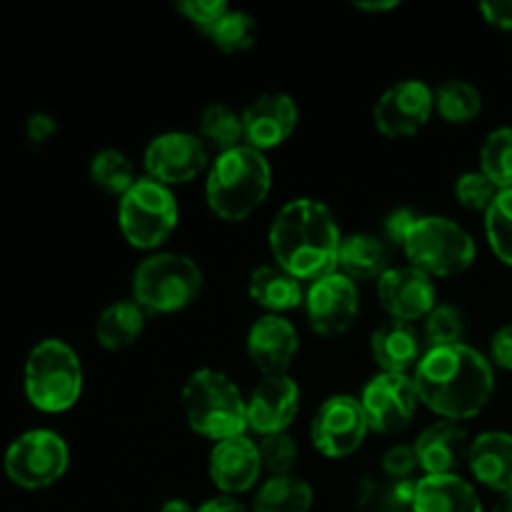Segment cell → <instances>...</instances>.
I'll list each match as a JSON object with an SVG mask.
<instances>
[{
	"label": "cell",
	"instance_id": "8d00e7d4",
	"mask_svg": "<svg viewBox=\"0 0 512 512\" xmlns=\"http://www.w3.org/2000/svg\"><path fill=\"white\" fill-rule=\"evenodd\" d=\"M180 15L190 20L198 30L208 33L220 18L230 10V5L225 0H183V3L175 5Z\"/></svg>",
	"mask_w": 512,
	"mask_h": 512
},
{
	"label": "cell",
	"instance_id": "44dd1931",
	"mask_svg": "<svg viewBox=\"0 0 512 512\" xmlns=\"http://www.w3.org/2000/svg\"><path fill=\"white\" fill-rule=\"evenodd\" d=\"M468 468L478 483L495 493L512 490V435L503 430H488L473 438L468 453Z\"/></svg>",
	"mask_w": 512,
	"mask_h": 512
},
{
	"label": "cell",
	"instance_id": "30bf717a",
	"mask_svg": "<svg viewBox=\"0 0 512 512\" xmlns=\"http://www.w3.org/2000/svg\"><path fill=\"white\" fill-rule=\"evenodd\" d=\"M370 433L368 418L355 395H330L310 420V443L330 460L358 453Z\"/></svg>",
	"mask_w": 512,
	"mask_h": 512
},
{
	"label": "cell",
	"instance_id": "7c38bea8",
	"mask_svg": "<svg viewBox=\"0 0 512 512\" xmlns=\"http://www.w3.org/2000/svg\"><path fill=\"white\" fill-rule=\"evenodd\" d=\"M433 113L435 90L425 80L408 78L380 95L373 108V123L385 138H410L430 123Z\"/></svg>",
	"mask_w": 512,
	"mask_h": 512
},
{
	"label": "cell",
	"instance_id": "4316f807",
	"mask_svg": "<svg viewBox=\"0 0 512 512\" xmlns=\"http://www.w3.org/2000/svg\"><path fill=\"white\" fill-rule=\"evenodd\" d=\"M313 488L298 475H270L253 498V512H310Z\"/></svg>",
	"mask_w": 512,
	"mask_h": 512
},
{
	"label": "cell",
	"instance_id": "3957f363",
	"mask_svg": "<svg viewBox=\"0 0 512 512\" xmlns=\"http://www.w3.org/2000/svg\"><path fill=\"white\" fill-rule=\"evenodd\" d=\"M273 188V168L260 150L250 145L225 150L210 160L205 200L213 215L225 223L248 220Z\"/></svg>",
	"mask_w": 512,
	"mask_h": 512
},
{
	"label": "cell",
	"instance_id": "f546056e",
	"mask_svg": "<svg viewBox=\"0 0 512 512\" xmlns=\"http://www.w3.org/2000/svg\"><path fill=\"white\" fill-rule=\"evenodd\" d=\"M90 180L98 190L108 195H118L123 198L135 183H138V175H135V165L123 150L105 148L98 150L90 160Z\"/></svg>",
	"mask_w": 512,
	"mask_h": 512
},
{
	"label": "cell",
	"instance_id": "5b68a950",
	"mask_svg": "<svg viewBox=\"0 0 512 512\" xmlns=\"http://www.w3.org/2000/svg\"><path fill=\"white\" fill-rule=\"evenodd\" d=\"M130 290L145 313L173 315L200 298L203 270L190 255L158 250L135 268Z\"/></svg>",
	"mask_w": 512,
	"mask_h": 512
},
{
	"label": "cell",
	"instance_id": "e0dca14e",
	"mask_svg": "<svg viewBox=\"0 0 512 512\" xmlns=\"http://www.w3.org/2000/svg\"><path fill=\"white\" fill-rule=\"evenodd\" d=\"M300 410V385L290 375L263 378L248 395V430L265 435L288 433Z\"/></svg>",
	"mask_w": 512,
	"mask_h": 512
},
{
	"label": "cell",
	"instance_id": "603a6c76",
	"mask_svg": "<svg viewBox=\"0 0 512 512\" xmlns=\"http://www.w3.org/2000/svg\"><path fill=\"white\" fill-rule=\"evenodd\" d=\"M413 512H483L478 493L468 480L455 475H423L418 480Z\"/></svg>",
	"mask_w": 512,
	"mask_h": 512
},
{
	"label": "cell",
	"instance_id": "8fae6325",
	"mask_svg": "<svg viewBox=\"0 0 512 512\" xmlns=\"http://www.w3.org/2000/svg\"><path fill=\"white\" fill-rule=\"evenodd\" d=\"M145 178L173 188L185 185L198 178L210 168L208 145L200 135L185 133V130H168L155 135L143 153Z\"/></svg>",
	"mask_w": 512,
	"mask_h": 512
},
{
	"label": "cell",
	"instance_id": "7402d4cb",
	"mask_svg": "<svg viewBox=\"0 0 512 512\" xmlns=\"http://www.w3.org/2000/svg\"><path fill=\"white\" fill-rule=\"evenodd\" d=\"M370 355L380 373H408L410 368H418L425 350L413 325L388 320L370 335Z\"/></svg>",
	"mask_w": 512,
	"mask_h": 512
},
{
	"label": "cell",
	"instance_id": "6da1fadb",
	"mask_svg": "<svg viewBox=\"0 0 512 512\" xmlns=\"http://www.w3.org/2000/svg\"><path fill=\"white\" fill-rule=\"evenodd\" d=\"M413 380L420 403L453 423L483 413L495 393L493 363L465 343L425 350Z\"/></svg>",
	"mask_w": 512,
	"mask_h": 512
},
{
	"label": "cell",
	"instance_id": "bcb514c9",
	"mask_svg": "<svg viewBox=\"0 0 512 512\" xmlns=\"http://www.w3.org/2000/svg\"><path fill=\"white\" fill-rule=\"evenodd\" d=\"M493 512H512V490H510V493L500 495V500L495 503Z\"/></svg>",
	"mask_w": 512,
	"mask_h": 512
},
{
	"label": "cell",
	"instance_id": "d6986e66",
	"mask_svg": "<svg viewBox=\"0 0 512 512\" xmlns=\"http://www.w3.org/2000/svg\"><path fill=\"white\" fill-rule=\"evenodd\" d=\"M263 473L258 443L240 435V438L220 440L213 445L208 458V475L215 488L223 495H243L258 485Z\"/></svg>",
	"mask_w": 512,
	"mask_h": 512
},
{
	"label": "cell",
	"instance_id": "277c9868",
	"mask_svg": "<svg viewBox=\"0 0 512 512\" xmlns=\"http://www.w3.org/2000/svg\"><path fill=\"white\" fill-rule=\"evenodd\" d=\"M180 405L190 430L215 443L248 433V398L223 370L200 368L188 375Z\"/></svg>",
	"mask_w": 512,
	"mask_h": 512
},
{
	"label": "cell",
	"instance_id": "83f0119b",
	"mask_svg": "<svg viewBox=\"0 0 512 512\" xmlns=\"http://www.w3.org/2000/svg\"><path fill=\"white\" fill-rule=\"evenodd\" d=\"M198 135L208 148L215 153H225L245 145V130H243V115L235 113L233 108L223 103H210L208 108L200 113L198 120Z\"/></svg>",
	"mask_w": 512,
	"mask_h": 512
},
{
	"label": "cell",
	"instance_id": "ee69618b",
	"mask_svg": "<svg viewBox=\"0 0 512 512\" xmlns=\"http://www.w3.org/2000/svg\"><path fill=\"white\" fill-rule=\"evenodd\" d=\"M398 0H385V3H375V0H360L353 3L355 10H363V13H390V10L398 8Z\"/></svg>",
	"mask_w": 512,
	"mask_h": 512
},
{
	"label": "cell",
	"instance_id": "2e32d148",
	"mask_svg": "<svg viewBox=\"0 0 512 512\" xmlns=\"http://www.w3.org/2000/svg\"><path fill=\"white\" fill-rule=\"evenodd\" d=\"M245 145L260 150L280 148L295 133L300 120L298 103L288 93H263L243 110Z\"/></svg>",
	"mask_w": 512,
	"mask_h": 512
},
{
	"label": "cell",
	"instance_id": "d6a6232c",
	"mask_svg": "<svg viewBox=\"0 0 512 512\" xmlns=\"http://www.w3.org/2000/svg\"><path fill=\"white\" fill-rule=\"evenodd\" d=\"M485 235L495 258L512 268V188L495 195L485 213Z\"/></svg>",
	"mask_w": 512,
	"mask_h": 512
},
{
	"label": "cell",
	"instance_id": "f1b7e54d",
	"mask_svg": "<svg viewBox=\"0 0 512 512\" xmlns=\"http://www.w3.org/2000/svg\"><path fill=\"white\" fill-rule=\"evenodd\" d=\"M435 110L450 125L473 123L483 113V95L468 80H445L435 90Z\"/></svg>",
	"mask_w": 512,
	"mask_h": 512
},
{
	"label": "cell",
	"instance_id": "f35d334b",
	"mask_svg": "<svg viewBox=\"0 0 512 512\" xmlns=\"http://www.w3.org/2000/svg\"><path fill=\"white\" fill-rule=\"evenodd\" d=\"M418 218H420V215L415 213V210L395 208L393 213H390L388 218H385V223H383L385 238H388L390 243H395V245H400V248H403L405 238H408L410 228H413L415 220H418Z\"/></svg>",
	"mask_w": 512,
	"mask_h": 512
},
{
	"label": "cell",
	"instance_id": "836d02e7",
	"mask_svg": "<svg viewBox=\"0 0 512 512\" xmlns=\"http://www.w3.org/2000/svg\"><path fill=\"white\" fill-rule=\"evenodd\" d=\"M465 315L463 310L450 303H438L433 313L425 318L423 340L430 348H448L460 345L465 340Z\"/></svg>",
	"mask_w": 512,
	"mask_h": 512
},
{
	"label": "cell",
	"instance_id": "8992f818",
	"mask_svg": "<svg viewBox=\"0 0 512 512\" xmlns=\"http://www.w3.org/2000/svg\"><path fill=\"white\" fill-rule=\"evenodd\" d=\"M25 398L40 413H65L83 395V365L65 340H40L23 370Z\"/></svg>",
	"mask_w": 512,
	"mask_h": 512
},
{
	"label": "cell",
	"instance_id": "b9f144b4",
	"mask_svg": "<svg viewBox=\"0 0 512 512\" xmlns=\"http://www.w3.org/2000/svg\"><path fill=\"white\" fill-rule=\"evenodd\" d=\"M25 133H28V140H33V143H45V140H50L58 133V123H55L53 115L35 113L28 118Z\"/></svg>",
	"mask_w": 512,
	"mask_h": 512
},
{
	"label": "cell",
	"instance_id": "9c48e42d",
	"mask_svg": "<svg viewBox=\"0 0 512 512\" xmlns=\"http://www.w3.org/2000/svg\"><path fill=\"white\" fill-rule=\"evenodd\" d=\"M70 465L68 443L55 430H28L5 450L3 468L13 485L23 490H43L58 483Z\"/></svg>",
	"mask_w": 512,
	"mask_h": 512
},
{
	"label": "cell",
	"instance_id": "7a4b0ae2",
	"mask_svg": "<svg viewBox=\"0 0 512 512\" xmlns=\"http://www.w3.org/2000/svg\"><path fill=\"white\" fill-rule=\"evenodd\" d=\"M343 235L333 210L315 198H295L275 213L268 230L275 265L293 278L318 280L338 270Z\"/></svg>",
	"mask_w": 512,
	"mask_h": 512
},
{
	"label": "cell",
	"instance_id": "ac0fdd59",
	"mask_svg": "<svg viewBox=\"0 0 512 512\" xmlns=\"http://www.w3.org/2000/svg\"><path fill=\"white\" fill-rule=\"evenodd\" d=\"M245 350L263 378L288 375L300 350L298 328L285 315H263L255 320L245 338Z\"/></svg>",
	"mask_w": 512,
	"mask_h": 512
},
{
	"label": "cell",
	"instance_id": "5bb4252c",
	"mask_svg": "<svg viewBox=\"0 0 512 512\" xmlns=\"http://www.w3.org/2000/svg\"><path fill=\"white\" fill-rule=\"evenodd\" d=\"M303 305L313 333L323 335V338L343 335L353 328L360 313L358 285L348 275L335 270L308 285Z\"/></svg>",
	"mask_w": 512,
	"mask_h": 512
},
{
	"label": "cell",
	"instance_id": "e575fe53",
	"mask_svg": "<svg viewBox=\"0 0 512 512\" xmlns=\"http://www.w3.org/2000/svg\"><path fill=\"white\" fill-rule=\"evenodd\" d=\"M260 460H263V470L270 475H290V470L298 463V443L290 433L265 435L260 438Z\"/></svg>",
	"mask_w": 512,
	"mask_h": 512
},
{
	"label": "cell",
	"instance_id": "9a60e30c",
	"mask_svg": "<svg viewBox=\"0 0 512 512\" xmlns=\"http://www.w3.org/2000/svg\"><path fill=\"white\" fill-rule=\"evenodd\" d=\"M378 300L390 320L410 323L425 320L438 305L435 280L413 265L388 268L378 278Z\"/></svg>",
	"mask_w": 512,
	"mask_h": 512
},
{
	"label": "cell",
	"instance_id": "1f68e13d",
	"mask_svg": "<svg viewBox=\"0 0 512 512\" xmlns=\"http://www.w3.org/2000/svg\"><path fill=\"white\" fill-rule=\"evenodd\" d=\"M205 35H208L210 43H213L215 48L223 50V53H243V50L253 48L255 38H258V23H255L253 15L245 13V10L230 8Z\"/></svg>",
	"mask_w": 512,
	"mask_h": 512
},
{
	"label": "cell",
	"instance_id": "7bdbcfd3",
	"mask_svg": "<svg viewBox=\"0 0 512 512\" xmlns=\"http://www.w3.org/2000/svg\"><path fill=\"white\" fill-rule=\"evenodd\" d=\"M195 512H248V508L233 495H218V498L205 500Z\"/></svg>",
	"mask_w": 512,
	"mask_h": 512
},
{
	"label": "cell",
	"instance_id": "60d3db41",
	"mask_svg": "<svg viewBox=\"0 0 512 512\" xmlns=\"http://www.w3.org/2000/svg\"><path fill=\"white\" fill-rule=\"evenodd\" d=\"M485 23L500 30H512V0H490L480 5Z\"/></svg>",
	"mask_w": 512,
	"mask_h": 512
},
{
	"label": "cell",
	"instance_id": "d4e9b609",
	"mask_svg": "<svg viewBox=\"0 0 512 512\" xmlns=\"http://www.w3.org/2000/svg\"><path fill=\"white\" fill-rule=\"evenodd\" d=\"M145 310L133 298L115 300L95 320V340L110 353L133 348L145 330Z\"/></svg>",
	"mask_w": 512,
	"mask_h": 512
},
{
	"label": "cell",
	"instance_id": "484cf974",
	"mask_svg": "<svg viewBox=\"0 0 512 512\" xmlns=\"http://www.w3.org/2000/svg\"><path fill=\"white\" fill-rule=\"evenodd\" d=\"M390 268L388 248L370 233H355L343 238L338 253V270L350 280L380 278Z\"/></svg>",
	"mask_w": 512,
	"mask_h": 512
},
{
	"label": "cell",
	"instance_id": "4fadbf2b",
	"mask_svg": "<svg viewBox=\"0 0 512 512\" xmlns=\"http://www.w3.org/2000/svg\"><path fill=\"white\" fill-rule=\"evenodd\" d=\"M418 388L408 373H378L365 383L360 405L368 418L370 433L393 435L413 420L418 410Z\"/></svg>",
	"mask_w": 512,
	"mask_h": 512
},
{
	"label": "cell",
	"instance_id": "4dcf8cb0",
	"mask_svg": "<svg viewBox=\"0 0 512 512\" xmlns=\"http://www.w3.org/2000/svg\"><path fill=\"white\" fill-rule=\"evenodd\" d=\"M480 173L498 190L512 188V128H498L483 140Z\"/></svg>",
	"mask_w": 512,
	"mask_h": 512
},
{
	"label": "cell",
	"instance_id": "ba28073f",
	"mask_svg": "<svg viewBox=\"0 0 512 512\" xmlns=\"http://www.w3.org/2000/svg\"><path fill=\"white\" fill-rule=\"evenodd\" d=\"M180 208L175 193L150 178H140L118 205V228L128 245L158 250L175 233Z\"/></svg>",
	"mask_w": 512,
	"mask_h": 512
},
{
	"label": "cell",
	"instance_id": "74e56055",
	"mask_svg": "<svg viewBox=\"0 0 512 512\" xmlns=\"http://www.w3.org/2000/svg\"><path fill=\"white\" fill-rule=\"evenodd\" d=\"M383 475L388 480H410L418 470V455L413 445H393L383 455Z\"/></svg>",
	"mask_w": 512,
	"mask_h": 512
},
{
	"label": "cell",
	"instance_id": "d590c367",
	"mask_svg": "<svg viewBox=\"0 0 512 512\" xmlns=\"http://www.w3.org/2000/svg\"><path fill=\"white\" fill-rule=\"evenodd\" d=\"M498 193L500 190L480 170H468V173H463L455 180V198H458V203L463 208L475 210V213H488Z\"/></svg>",
	"mask_w": 512,
	"mask_h": 512
},
{
	"label": "cell",
	"instance_id": "ab89813d",
	"mask_svg": "<svg viewBox=\"0 0 512 512\" xmlns=\"http://www.w3.org/2000/svg\"><path fill=\"white\" fill-rule=\"evenodd\" d=\"M490 360L512 373V325H503L490 340Z\"/></svg>",
	"mask_w": 512,
	"mask_h": 512
},
{
	"label": "cell",
	"instance_id": "ffe728a7",
	"mask_svg": "<svg viewBox=\"0 0 512 512\" xmlns=\"http://www.w3.org/2000/svg\"><path fill=\"white\" fill-rule=\"evenodd\" d=\"M470 443L473 438L463 423L453 420H438L428 425L415 440V455H418V468L425 475H455V470L468 463Z\"/></svg>",
	"mask_w": 512,
	"mask_h": 512
},
{
	"label": "cell",
	"instance_id": "f6af8a7d",
	"mask_svg": "<svg viewBox=\"0 0 512 512\" xmlns=\"http://www.w3.org/2000/svg\"><path fill=\"white\" fill-rule=\"evenodd\" d=\"M160 512H195V508L190 503H185V500L173 498V500H168L163 508H160Z\"/></svg>",
	"mask_w": 512,
	"mask_h": 512
},
{
	"label": "cell",
	"instance_id": "52a82bcc",
	"mask_svg": "<svg viewBox=\"0 0 512 512\" xmlns=\"http://www.w3.org/2000/svg\"><path fill=\"white\" fill-rule=\"evenodd\" d=\"M410 265L430 278H453L475 263V240L463 225L443 215H420L403 243Z\"/></svg>",
	"mask_w": 512,
	"mask_h": 512
},
{
	"label": "cell",
	"instance_id": "cb8c5ba5",
	"mask_svg": "<svg viewBox=\"0 0 512 512\" xmlns=\"http://www.w3.org/2000/svg\"><path fill=\"white\" fill-rule=\"evenodd\" d=\"M248 295L255 305L268 310V315L290 313L305 303L303 283L275 263L260 265L250 273Z\"/></svg>",
	"mask_w": 512,
	"mask_h": 512
}]
</instances>
